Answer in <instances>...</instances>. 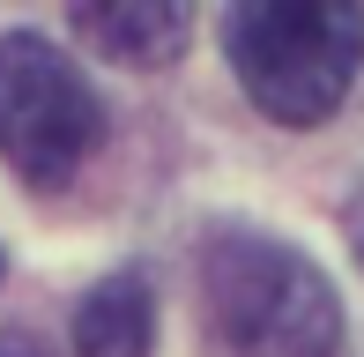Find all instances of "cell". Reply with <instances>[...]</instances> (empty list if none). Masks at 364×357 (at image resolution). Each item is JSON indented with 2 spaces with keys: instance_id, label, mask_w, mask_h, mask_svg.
<instances>
[{
  "instance_id": "cell-3",
  "label": "cell",
  "mask_w": 364,
  "mask_h": 357,
  "mask_svg": "<svg viewBox=\"0 0 364 357\" xmlns=\"http://www.w3.org/2000/svg\"><path fill=\"white\" fill-rule=\"evenodd\" d=\"M105 142V105L90 75L38 30L0 38V156L23 186H68Z\"/></svg>"
},
{
  "instance_id": "cell-4",
  "label": "cell",
  "mask_w": 364,
  "mask_h": 357,
  "mask_svg": "<svg viewBox=\"0 0 364 357\" xmlns=\"http://www.w3.org/2000/svg\"><path fill=\"white\" fill-rule=\"evenodd\" d=\"M75 30L119 68H164L186 53L193 15L171 0H90V8H75Z\"/></svg>"
},
{
  "instance_id": "cell-7",
  "label": "cell",
  "mask_w": 364,
  "mask_h": 357,
  "mask_svg": "<svg viewBox=\"0 0 364 357\" xmlns=\"http://www.w3.org/2000/svg\"><path fill=\"white\" fill-rule=\"evenodd\" d=\"M350 246H357V261H364V186H357V201H350Z\"/></svg>"
},
{
  "instance_id": "cell-5",
  "label": "cell",
  "mask_w": 364,
  "mask_h": 357,
  "mask_svg": "<svg viewBox=\"0 0 364 357\" xmlns=\"http://www.w3.org/2000/svg\"><path fill=\"white\" fill-rule=\"evenodd\" d=\"M149 343H156V298L134 268L105 275L75 305V357H149Z\"/></svg>"
},
{
  "instance_id": "cell-2",
  "label": "cell",
  "mask_w": 364,
  "mask_h": 357,
  "mask_svg": "<svg viewBox=\"0 0 364 357\" xmlns=\"http://www.w3.org/2000/svg\"><path fill=\"white\" fill-rule=\"evenodd\" d=\"M201 283H208V313L238 357H335L342 343V305L327 275L268 231L208 238Z\"/></svg>"
},
{
  "instance_id": "cell-1",
  "label": "cell",
  "mask_w": 364,
  "mask_h": 357,
  "mask_svg": "<svg viewBox=\"0 0 364 357\" xmlns=\"http://www.w3.org/2000/svg\"><path fill=\"white\" fill-rule=\"evenodd\" d=\"M223 53L245 97L283 127H320L364 68V8L342 0H253L230 8Z\"/></svg>"
},
{
  "instance_id": "cell-6",
  "label": "cell",
  "mask_w": 364,
  "mask_h": 357,
  "mask_svg": "<svg viewBox=\"0 0 364 357\" xmlns=\"http://www.w3.org/2000/svg\"><path fill=\"white\" fill-rule=\"evenodd\" d=\"M0 357H45V343H30V335H0Z\"/></svg>"
}]
</instances>
